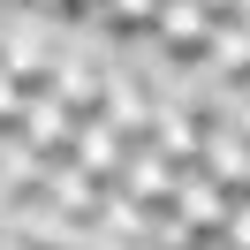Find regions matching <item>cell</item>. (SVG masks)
Listing matches in <instances>:
<instances>
[{
	"label": "cell",
	"mask_w": 250,
	"mask_h": 250,
	"mask_svg": "<svg viewBox=\"0 0 250 250\" xmlns=\"http://www.w3.org/2000/svg\"><path fill=\"white\" fill-rule=\"evenodd\" d=\"M76 235H91V243H144V197H129L122 182H106L99 205L76 220Z\"/></svg>",
	"instance_id": "5"
},
{
	"label": "cell",
	"mask_w": 250,
	"mask_h": 250,
	"mask_svg": "<svg viewBox=\"0 0 250 250\" xmlns=\"http://www.w3.org/2000/svg\"><path fill=\"white\" fill-rule=\"evenodd\" d=\"M99 16H106L114 31H144V23H152V0H99Z\"/></svg>",
	"instance_id": "15"
},
{
	"label": "cell",
	"mask_w": 250,
	"mask_h": 250,
	"mask_svg": "<svg viewBox=\"0 0 250 250\" xmlns=\"http://www.w3.org/2000/svg\"><path fill=\"white\" fill-rule=\"evenodd\" d=\"M197 167L212 182H228V189H250V122H205Z\"/></svg>",
	"instance_id": "1"
},
{
	"label": "cell",
	"mask_w": 250,
	"mask_h": 250,
	"mask_svg": "<svg viewBox=\"0 0 250 250\" xmlns=\"http://www.w3.org/2000/svg\"><path fill=\"white\" fill-rule=\"evenodd\" d=\"M38 167H46V152H38L16 122H0V205L38 197Z\"/></svg>",
	"instance_id": "8"
},
{
	"label": "cell",
	"mask_w": 250,
	"mask_h": 250,
	"mask_svg": "<svg viewBox=\"0 0 250 250\" xmlns=\"http://www.w3.org/2000/svg\"><path fill=\"white\" fill-rule=\"evenodd\" d=\"M205 23H212V8H205V0H152V23H144V31H152L167 53H197Z\"/></svg>",
	"instance_id": "11"
},
{
	"label": "cell",
	"mask_w": 250,
	"mask_h": 250,
	"mask_svg": "<svg viewBox=\"0 0 250 250\" xmlns=\"http://www.w3.org/2000/svg\"><path fill=\"white\" fill-rule=\"evenodd\" d=\"M243 83H250V76H243Z\"/></svg>",
	"instance_id": "19"
},
{
	"label": "cell",
	"mask_w": 250,
	"mask_h": 250,
	"mask_svg": "<svg viewBox=\"0 0 250 250\" xmlns=\"http://www.w3.org/2000/svg\"><path fill=\"white\" fill-rule=\"evenodd\" d=\"M189 61H205V68H212V76H228V83H243V76H250V23L220 8V16L205 23V38H197V53H189Z\"/></svg>",
	"instance_id": "4"
},
{
	"label": "cell",
	"mask_w": 250,
	"mask_h": 250,
	"mask_svg": "<svg viewBox=\"0 0 250 250\" xmlns=\"http://www.w3.org/2000/svg\"><path fill=\"white\" fill-rule=\"evenodd\" d=\"M23 114V83H16V68L0 61V122H16Z\"/></svg>",
	"instance_id": "16"
},
{
	"label": "cell",
	"mask_w": 250,
	"mask_h": 250,
	"mask_svg": "<svg viewBox=\"0 0 250 250\" xmlns=\"http://www.w3.org/2000/svg\"><path fill=\"white\" fill-rule=\"evenodd\" d=\"M205 122H212V114L182 106V99H152V129H144V137H152L167 159H197V144H205Z\"/></svg>",
	"instance_id": "9"
},
{
	"label": "cell",
	"mask_w": 250,
	"mask_h": 250,
	"mask_svg": "<svg viewBox=\"0 0 250 250\" xmlns=\"http://www.w3.org/2000/svg\"><path fill=\"white\" fill-rule=\"evenodd\" d=\"M205 8H212V16H220V8H228V0H205Z\"/></svg>",
	"instance_id": "18"
},
{
	"label": "cell",
	"mask_w": 250,
	"mask_h": 250,
	"mask_svg": "<svg viewBox=\"0 0 250 250\" xmlns=\"http://www.w3.org/2000/svg\"><path fill=\"white\" fill-rule=\"evenodd\" d=\"M16 129L23 137L38 144V152H68V137H76V106H68L61 91H46V83H38V91H23V114H16Z\"/></svg>",
	"instance_id": "3"
},
{
	"label": "cell",
	"mask_w": 250,
	"mask_h": 250,
	"mask_svg": "<svg viewBox=\"0 0 250 250\" xmlns=\"http://www.w3.org/2000/svg\"><path fill=\"white\" fill-rule=\"evenodd\" d=\"M99 83H106V68L76 61V53H53V68H46V91H61L76 114H91V106H99Z\"/></svg>",
	"instance_id": "12"
},
{
	"label": "cell",
	"mask_w": 250,
	"mask_h": 250,
	"mask_svg": "<svg viewBox=\"0 0 250 250\" xmlns=\"http://www.w3.org/2000/svg\"><path fill=\"white\" fill-rule=\"evenodd\" d=\"M0 61L16 68L23 91H38V83H46V68H53V53L38 46V31H0Z\"/></svg>",
	"instance_id": "13"
},
{
	"label": "cell",
	"mask_w": 250,
	"mask_h": 250,
	"mask_svg": "<svg viewBox=\"0 0 250 250\" xmlns=\"http://www.w3.org/2000/svg\"><path fill=\"white\" fill-rule=\"evenodd\" d=\"M122 152H129V137H122V129H114L99 106H91V114H76V137H68V159H76V167H91L99 182H114Z\"/></svg>",
	"instance_id": "6"
},
{
	"label": "cell",
	"mask_w": 250,
	"mask_h": 250,
	"mask_svg": "<svg viewBox=\"0 0 250 250\" xmlns=\"http://www.w3.org/2000/svg\"><path fill=\"white\" fill-rule=\"evenodd\" d=\"M174 167H182V159H167V152H159L152 137H137V144H129V152H122V167H114V182H122L129 197H144V205H159V197H167V189H174Z\"/></svg>",
	"instance_id": "7"
},
{
	"label": "cell",
	"mask_w": 250,
	"mask_h": 250,
	"mask_svg": "<svg viewBox=\"0 0 250 250\" xmlns=\"http://www.w3.org/2000/svg\"><path fill=\"white\" fill-rule=\"evenodd\" d=\"M152 99H159V91H152L144 76H106V83H99V114H106V122L122 129L129 144L152 129Z\"/></svg>",
	"instance_id": "10"
},
{
	"label": "cell",
	"mask_w": 250,
	"mask_h": 250,
	"mask_svg": "<svg viewBox=\"0 0 250 250\" xmlns=\"http://www.w3.org/2000/svg\"><path fill=\"white\" fill-rule=\"evenodd\" d=\"M174 212L189 220V228L205 235V243H212V228H220V212H228V182H212V174L197 167V159H182V167H174Z\"/></svg>",
	"instance_id": "2"
},
{
	"label": "cell",
	"mask_w": 250,
	"mask_h": 250,
	"mask_svg": "<svg viewBox=\"0 0 250 250\" xmlns=\"http://www.w3.org/2000/svg\"><path fill=\"white\" fill-rule=\"evenodd\" d=\"M212 243H228V250H250V189H228V212H220Z\"/></svg>",
	"instance_id": "14"
},
{
	"label": "cell",
	"mask_w": 250,
	"mask_h": 250,
	"mask_svg": "<svg viewBox=\"0 0 250 250\" xmlns=\"http://www.w3.org/2000/svg\"><path fill=\"white\" fill-rule=\"evenodd\" d=\"M228 16H243V23H250V0H228Z\"/></svg>",
	"instance_id": "17"
}]
</instances>
